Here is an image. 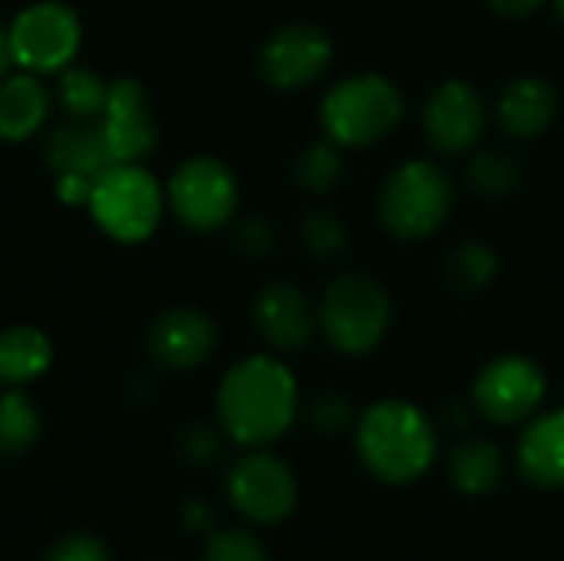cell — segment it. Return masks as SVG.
Returning a JSON list of instances; mask_svg holds the SVG:
<instances>
[{
    "label": "cell",
    "instance_id": "8fae6325",
    "mask_svg": "<svg viewBox=\"0 0 564 561\" xmlns=\"http://www.w3.org/2000/svg\"><path fill=\"white\" fill-rule=\"evenodd\" d=\"M46 165L56 175V195L66 205H86L96 179L116 165L96 122L73 119L46 139Z\"/></svg>",
    "mask_w": 564,
    "mask_h": 561
},
{
    "label": "cell",
    "instance_id": "5bb4252c",
    "mask_svg": "<svg viewBox=\"0 0 564 561\" xmlns=\"http://www.w3.org/2000/svg\"><path fill=\"white\" fill-rule=\"evenodd\" d=\"M96 126L116 165L142 162L155 149V119L149 112L145 89L135 79L109 83V99Z\"/></svg>",
    "mask_w": 564,
    "mask_h": 561
},
{
    "label": "cell",
    "instance_id": "e575fe53",
    "mask_svg": "<svg viewBox=\"0 0 564 561\" xmlns=\"http://www.w3.org/2000/svg\"><path fill=\"white\" fill-rule=\"evenodd\" d=\"M10 63H13V56H10V40H7V30L0 26V79L7 76Z\"/></svg>",
    "mask_w": 564,
    "mask_h": 561
},
{
    "label": "cell",
    "instance_id": "4316f807",
    "mask_svg": "<svg viewBox=\"0 0 564 561\" xmlns=\"http://www.w3.org/2000/svg\"><path fill=\"white\" fill-rule=\"evenodd\" d=\"M301 241L314 258H334L347 248V225L337 218V212H311L301 225Z\"/></svg>",
    "mask_w": 564,
    "mask_h": 561
},
{
    "label": "cell",
    "instance_id": "ffe728a7",
    "mask_svg": "<svg viewBox=\"0 0 564 561\" xmlns=\"http://www.w3.org/2000/svg\"><path fill=\"white\" fill-rule=\"evenodd\" d=\"M53 360V344L36 327H7L0 331V384H30Z\"/></svg>",
    "mask_w": 564,
    "mask_h": 561
},
{
    "label": "cell",
    "instance_id": "ac0fdd59",
    "mask_svg": "<svg viewBox=\"0 0 564 561\" xmlns=\"http://www.w3.org/2000/svg\"><path fill=\"white\" fill-rule=\"evenodd\" d=\"M519 470L532 486H564V410H552L529 423L519 440Z\"/></svg>",
    "mask_w": 564,
    "mask_h": 561
},
{
    "label": "cell",
    "instance_id": "8992f818",
    "mask_svg": "<svg viewBox=\"0 0 564 561\" xmlns=\"http://www.w3.org/2000/svg\"><path fill=\"white\" fill-rule=\"evenodd\" d=\"M86 205L93 222L109 238L135 245L159 228L165 195L152 172H145L139 162H122V165H109L96 179Z\"/></svg>",
    "mask_w": 564,
    "mask_h": 561
},
{
    "label": "cell",
    "instance_id": "d4e9b609",
    "mask_svg": "<svg viewBox=\"0 0 564 561\" xmlns=\"http://www.w3.org/2000/svg\"><path fill=\"white\" fill-rule=\"evenodd\" d=\"M40 436V413L23 393H0V453L20 456Z\"/></svg>",
    "mask_w": 564,
    "mask_h": 561
},
{
    "label": "cell",
    "instance_id": "7402d4cb",
    "mask_svg": "<svg viewBox=\"0 0 564 561\" xmlns=\"http://www.w3.org/2000/svg\"><path fill=\"white\" fill-rule=\"evenodd\" d=\"M499 274V258L486 241H463L456 245L446 261H443V278L453 291L463 294H476L482 288H489Z\"/></svg>",
    "mask_w": 564,
    "mask_h": 561
},
{
    "label": "cell",
    "instance_id": "f1b7e54d",
    "mask_svg": "<svg viewBox=\"0 0 564 561\" xmlns=\"http://www.w3.org/2000/svg\"><path fill=\"white\" fill-rule=\"evenodd\" d=\"M307 420H311V427H314L317 433L337 436V433H344V430L350 427L354 410H350L347 397H340V393H324V397H317V400H314V407H311Z\"/></svg>",
    "mask_w": 564,
    "mask_h": 561
},
{
    "label": "cell",
    "instance_id": "3957f363",
    "mask_svg": "<svg viewBox=\"0 0 564 561\" xmlns=\"http://www.w3.org/2000/svg\"><path fill=\"white\" fill-rule=\"evenodd\" d=\"M406 112L400 86L380 73H357L334 83L321 103V126L330 142L364 149L387 139Z\"/></svg>",
    "mask_w": 564,
    "mask_h": 561
},
{
    "label": "cell",
    "instance_id": "7a4b0ae2",
    "mask_svg": "<svg viewBox=\"0 0 564 561\" xmlns=\"http://www.w3.org/2000/svg\"><path fill=\"white\" fill-rule=\"evenodd\" d=\"M357 453L383 483H413L436 460L430 417L406 400H380L357 423Z\"/></svg>",
    "mask_w": 564,
    "mask_h": 561
},
{
    "label": "cell",
    "instance_id": "6da1fadb",
    "mask_svg": "<svg viewBox=\"0 0 564 561\" xmlns=\"http://www.w3.org/2000/svg\"><path fill=\"white\" fill-rule=\"evenodd\" d=\"M218 417L235 443H274L297 417L294 374L268 354L238 360L218 387Z\"/></svg>",
    "mask_w": 564,
    "mask_h": 561
},
{
    "label": "cell",
    "instance_id": "9c48e42d",
    "mask_svg": "<svg viewBox=\"0 0 564 561\" xmlns=\"http://www.w3.org/2000/svg\"><path fill=\"white\" fill-rule=\"evenodd\" d=\"M545 387H549L545 370L535 360L522 354H502L479 370L473 400L486 420L499 427H512L529 420L542 407Z\"/></svg>",
    "mask_w": 564,
    "mask_h": 561
},
{
    "label": "cell",
    "instance_id": "2e32d148",
    "mask_svg": "<svg viewBox=\"0 0 564 561\" xmlns=\"http://www.w3.org/2000/svg\"><path fill=\"white\" fill-rule=\"evenodd\" d=\"M215 341L218 334L212 317L195 308H172L159 314L149 331V350L169 370H192L205 364L215 350Z\"/></svg>",
    "mask_w": 564,
    "mask_h": 561
},
{
    "label": "cell",
    "instance_id": "4dcf8cb0",
    "mask_svg": "<svg viewBox=\"0 0 564 561\" xmlns=\"http://www.w3.org/2000/svg\"><path fill=\"white\" fill-rule=\"evenodd\" d=\"M238 248L251 258H261L274 248V231L268 228V222L261 218H251L238 228Z\"/></svg>",
    "mask_w": 564,
    "mask_h": 561
},
{
    "label": "cell",
    "instance_id": "5b68a950",
    "mask_svg": "<svg viewBox=\"0 0 564 561\" xmlns=\"http://www.w3.org/2000/svg\"><path fill=\"white\" fill-rule=\"evenodd\" d=\"M393 321L390 294L380 281L367 274H340L321 298L317 324L327 341L350 357L370 354L383 344Z\"/></svg>",
    "mask_w": 564,
    "mask_h": 561
},
{
    "label": "cell",
    "instance_id": "484cf974",
    "mask_svg": "<svg viewBox=\"0 0 564 561\" xmlns=\"http://www.w3.org/2000/svg\"><path fill=\"white\" fill-rule=\"evenodd\" d=\"M294 175H297V185H301V188H307V192H314V195L330 192V188L340 182V175H344L340 145H337V142H330V139L307 145V149L301 152V159H297Z\"/></svg>",
    "mask_w": 564,
    "mask_h": 561
},
{
    "label": "cell",
    "instance_id": "277c9868",
    "mask_svg": "<svg viewBox=\"0 0 564 561\" xmlns=\"http://www.w3.org/2000/svg\"><path fill=\"white\" fill-rule=\"evenodd\" d=\"M456 202L453 179L426 159L403 162L380 188V218L403 241H423L436 235Z\"/></svg>",
    "mask_w": 564,
    "mask_h": 561
},
{
    "label": "cell",
    "instance_id": "e0dca14e",
    "mask_svg": "<svg viewBox=\"0 0 564 561\" xmlns=\"http://www.w3.org/2000/svg\"><path fill=\"white\" fill-rule=\"evenodd\" d=\"M499 122L516 139L542 136L558 116V93L542 76H519L502 89L499 99Z\"/></svg>",
    "mask_w": 564,
    "mask_h": 561
},
{
    "label": "cell",
    "instance_id": "836d02e7",
    "mask_svg": "<svg viewBox=\"0 0 564 561\" xmlns=\"http://www.w3.org/2000/svg\"><path fill=\"white\" fill-rule=\"evenodd\" d=\"M185 522H188V529H208L212 526V509L205 503H188L185 506Z\"/></svg>",
    "mask_w": 564,
    "mask_h": 561
},
{
    "label": "cell",
    "instance_id": "9a60e30c",
    "mask_svg": "<svg viewBox=\"0 0 564 561\" xmlns=\"http://www.w3.org/2000/svg\"><path fill=\"white\" fill-rule=\"evenodd\" d=\"M254 327L264 337V344H271L281 354H294L311 344L317 331V311L311 308L301 288L274 281L261 288V294L254 298Z\"/></svg>",
    "mask_w": 564,
    "mask_h": 561
},
{
    "label": "cell",
    "instance_id": "83f0119b",
    "mask_svg": "<svg viewBox=\"0 0 564 561\" xmlns=\"http://www.w3.org/2000/svg\"><path fill=\"white\" fill-rule=\"evenodd\" d=\"M205 561H268V555H264L261 542L251 532L228 529V532H218L208 542Z\"/></svg>",
    "mask_w": 564,
    "mask_h": 561
},
{
    "label": "cell",
    "instance_id": "f546056e",
    "mask_svg": "<svg viewBox=\"0 0 564 561\" xmlns=\"http://www.w3.org/2000/svg\"><path fill=\"white\" fill-rule=\"evenodd\" d=\"M43 561H109V552L96 536L76 532V536L59 539Z\"/></svg>",
    "mask_w": 564,
    "mask_h": 561
},
{
    "label": "cell",
    "instance_id": "d6a6232c",
    "mask_svg": "<svg viewBox=\"0 0 564 561\" xmlns=\"http://www.w3.org/2000/svg\"><path fill=\"white\" fill-rule=\"evenodd\" d=\"M496 13L502 17H512V20H522V17H532L535 10H542L545 0H486Z\"/></svg>",
    "mask_w": 564,
    "mask_h": 561
},
{
    "label": "cell",
    "instance_id": "7c38bea8",
    "mask_svg": "<svg viewBox=\"0 0 564 561\" xmlns=\"http://www.w3.org/2000/svg\"><path fill=\"white\" fill-rule=\"evenodd\" d=\"M228 496L245 519L274 526L291 516L297 503V479L284 460L271 453H251L228 473Z\"/></svg>",
    "mask_w": 564,
    "mask_h": 561
},
{
    "label": "cell",
    "instance_id": "1f68e13d",
    "mask_svg": "<svg viewBox=\"0 0 564 561\" xmlns=\"http://www.w3.org/2000/svg\"><path fill=\"white\" fill-rule=\"evenodd\" d=\"M182 450L195 463H212L218 456V433L208 430V427H192L182 436Z\"/></svg>",
    "mask_w": 564,
    "mask_h": 561
},
{
    "label": "cell",
    "instance_id": "603a6c76",
    "mask_svg": "<svg viewBox=\"0 0 564 561\" xmlns=\"http://www.w3.org/2000/svg\"><path fill=\"white\" fill-rule=\"evenodd\" d=\"M109 83L89 66H66L59 79V103L79 122H96L106 109Z\"/></svg>",
    "mask_w": 564,
    "mask_h": 561
},
{
    "label": "cell",
    "instance_id": "d590c367",
    "mask_svg": "<svg viewBox=\"0 0 564 561\" xmlns=\"http://www.w3.org/2000/svg\"><path fill=\"white\" fill-rule=\"evenodd\" d=\"M555 3H558V13H562V17H564V0H555Z\"/></svg>",
    "mask_w": 564,
    "mask_h": 561
},
{
    "label": "cell",
    "instance_id": "d6986e66",
    "mask_svg": "<svg viewBox=\"0 0 564 561\" xmlns=\"http://www.w3.org/2000/svg\"><path fill=\"white\" fill-rule=\"evenodd\" d=\"M50 116V93L36 73H17L0 79V139L23 142L43 129Z\"/></svg>",
    "mask_w": 564,
    "mask_h": 561
},
{
    "label": "cell",
    "instance_id": "ba28073f",
    "mask_svg": "<svg viewBox=\"0 0 564 561\" xmlns=\"http://www.w3.org/2000/svg\"><path fill=\"white\" fill-rule=\"evenodd\" d=\"M172 212L195 231H215L231 222L238 208V182L218 159L198 155L175 169L169 182Z\"/></svg>",
    "mask_w": 564,
    "mask_h": 561
},
{
    "label": "cell",
    "instance_id": "4fadbf2b",
    "mask_svg": "<svg viewBox=\"0 0 564 561\" xmlns=\"http://www.w3.org/2000/svg\"><path fill=\"white\" fill-rule=\"evenodd\" d=\"M486 119H489L486 99L479 96L476 86H469L463 79L440 83L423 106L426 139H430V145H436L446 155L469 152L482 139Z\"/></svg>",
    "mask_w": 564,
    "mask_h": 561
},
{
    "label": "cell",
    "instance_id": "52a82bcc",
    "mask_svg": "<svg viewBox=\"0 0 564 561\" xmlns=\"http://www.w3.org/2000/svg\"><path fill=\"white\" fill-rule=\"evenodd\" d=\"M10 56L26 73H56L73 63L83 43L79 17L59 0H40L7 26Z\"/></svg>",
    "mask_w": 564,
    "mask_h": 561
},
{
    "label": "cell",
    "instance_id": "cb8c5ba5",
    "mask_svg": "<svg viewBox=\"0 0 564 561\" xmlns=\"http://www.w3.org/2000/svg\"><path fill=\"white\" fill-rule=\"evenodd\" d=\"M466 182L476 195H486V198H502V195H512L522 188L525 182V172H522V162L509 152H499V149H489V152H479L473 162H469V172H466Z\"/></svg>",
    "mask_w": 564,
    "mask_h": 561
},
{
    "label": "cell",
    "instance_id": "30bf717a",
    "mask_svg": "<svg viewBox=\"0 0 564 561\" xmlns=\"http://www.w3.org/2000/svg\"><path fill=\"white\" fill-rule=\"evenodd\" d=\"M330 60L334 43L321 26L288 23L264 40L258 53V69L274 89H304L327 73Z\"/></svg>",
    "mask_w": 564,
    "mask_h": 561
},
{
    "label": "cell",
    "instance_id": "44dd1931",
    "mask_svg": "<svg viewBox=\"0 0 564 561\" xmlns=\"http://www.w3.org/2000/svg\"><path fill=\"white\" fill-rule=\"evenodd\" d=\"M502 476H506V460H502L499 446L486 443V440H466L463 446H456V453L449 460V479L466 496L496 493Z\"/></svg>",
    "mask_w": 564,
    "mask_h": 561
}]
</instances>
